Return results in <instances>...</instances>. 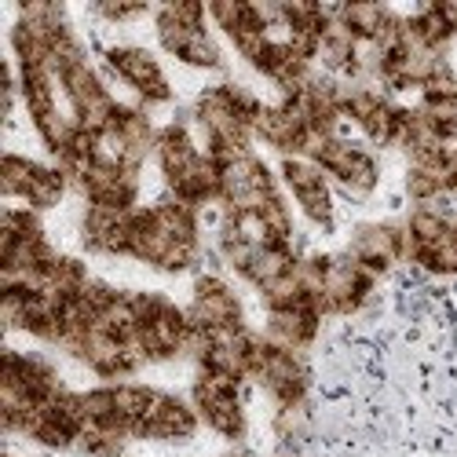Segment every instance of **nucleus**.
<instances>
[{"label":"nucleus","mask_w":457,"mask_h":457,"mask_svg":"<svg viewBox=\"0 0 457 457\" xmlns=\"http://www.w3.org/2000/svg\"><path fill=\"white\" fill-rule=\"evenodd\" d=\"M66 190H70V183H66V176L55 165H37V172L26 183L19 202L29 205V209H37V212H48V209H59L62 205Z\"/></svg>","instance_id":"0eeeda50"},{"label":"nucleus","mask_w":457,"mask_h":457,"mask_svg":"<svg viewBox=\"0 0 457 457\" xmlns=\"http://www.w3.org/2000/svg\"><path fill=\"white\" fill-rule=\"evenodd\" d=\"M202 425V417L195 410V403H187L172 392H162L154 410H150L143 421L132 428V439H143V443H187L195 439Z\"/></svg>","instance_id":"423d86ee"},{"label":"nucleus","mask_w":457,"mask_h":457,"mask_svg":"<svg viewBox=\"0 0 457 457\" xmlns=\"http://www.w3.org/2000/svg\"><path fill=\"white\" fill-rule=\"evenodd\" d=\"M92 12H96L99 19H106V22H132V19L146 15L150 8H146V4H96Z\"/></svg>","instance_id":"4468645a"},{"label":"nucleus","mask_w":457,"mask_h":457,"mask_svg":"<svg viewBox=\"0 0 457 457\" xmlns=\"http://www.w3.org/2000/svg\"><path fill=\"white\" fill-rule=\"evenodd\" d=\"M37 165H41V162H33L26 154H15V150H8L4 162H0V190H4V198H22V190L33 179Z\"/></svg>","instance_id":"ddd939ff"},{"label":"nucleus","mask_w":457,"mask_h":457,"mask_svg":"<svg viewBox=\"0 0 457 457\" xmlns=\"http://www.w3.org/2000/svg\"><path fill=\"white\" fill-rule=\"evenodd\" d=\"M176 59H179L183 66H190V70H223V66H227V62H223V52H220V45H216V37H212L209 29H198L195 37H190Z\"/></svg>","instance_id":"f8f14e48"},{"label":"nucleus","mask_w":457,"mask_h":457,"mask_svg":"<svg viewBox=\"0 0 457 457\" xmlns=\"http://www.w3.org/2000/svg\"><path fill=\"white\" fill-rule=\"evenodd\" d=\"M190 403H195L202 425L212 428L220 439L227 443H242L249 432L245 421V403H242V385L231 377L220 373H195V385H190Z\"/></svg>","instance_id":"f257e3e1"},{"label":"nucleus","mask_w":457,"mask_h":457,"mask_svg":"<svg viewBox=\"0 0 457 457\" xmlns=\"http://www.w3.org/2000/svg\"><path fill=\"white\" fill-rule=\"evenodd\" d=\"M103 62H106V70L113 73V78L125 81L139 96V106H146V110L150 106H169L176 99V88L165 78V70L154 59V52H146L139 45H110L103 52Z\"/></svg>","instance_id":"f03ea898"},{"label":"nucleus","mask_w":457,"mask_h":457,"mask_svg":"<svg viewBox=\"0 0 457 457\" xmlns=\"http://www.w3.org/2000/svg\"><path fill=\"white\" fill-rule=\"evenodd\" d=\"M256 220L263 227V235H268V242H286L289 245L296 238V216H293V205L282 198V190L256 209Z\"/></svg>","instance_id":"9d476101"},{"label":"nucleus","mask_w":457,"mask_h":457,"mask_svg":"<svg viewBox=\"0 0 457 457\" xmlns=\"http://www.w3.org/2000/svg\"><path fill=\"white\" fill-rule=\"evenodd\" d=\"M406 223H388V220H377V223H359L352 231V242H348V256L355 263L377 278H385L395 263L406 260Z\"/></svg>","instance_id":"39448f33"},{"label":"nucleus","mask_w":457,"mask_h":457,"mask_svg":"<svg viewBox=\"0 0 457 457\" xmlns=\"http://www.w3.org/2000/svg\"><path fill=\"white\" fill-rule=\"evenodd\" d=\"M392 15L395 12L385 4H340L337 8V19L345 22L355 33V41H362V45H377L385 26L392 22Z\"/></svg>","instance_id":"6e6552de"},{"label":"nucleus","mask_w":457,"mask_h":457,"mask_svg":"<svg viewBox=\"0 0 457 457\" xmlns=\"http://www.w3.org/2000/svg\"><path fill=\"white\" fill-rule=\"evenodd\" d=\"M187 319L195 329H238L245 326V308H242V296L227 286L223 275L216 271H202L195 278V296H190V308Z\"/></svg>","instance_id":"20e7f679"},{"label":"nucleus","mask_w":457,"mask_h":457,"mask_svg":"<svg viewBox=\"0 0 457 457\" xmlns=\"http://www.w3.org/2000/svg\"><path fill=\"white\" fill-rule=\"evenodd\" d=\"M278 176L289 187V195L300 205L303 220L315 223L319 231H333L337 205H333V183H329V176L315 162H308V158H282Z\"/></svg>","instance_id":"7ed1b4c3"},{"label":"nucleus","mask_w":457,"mask_h":457,"mask_svg":"<svg viewBox=\"0 0 457 457\" xmlns=\"http://www.w3.org/2000/svg\"><path fill=\"white\" fill-rule=\"evenodd\" d=\"M0 235H12L19 242H37V238H48L45 235V220L37 209L29 205H8L4 216H0Z\"/></svg>","instance_id":"9b49d317"},{"label":"nucleus","mask_w":457,"mask_h":457,"mask_svg":"<svg viewBox=\"0 0 457 457\" xmlns=\"http://www.w3.org/2000/svg\"><path fill=\"white\" fill-rule=\"evenodd\" d=\"M8 457H12V453H8Z\"/></svg>","instance_id":"2eb2a0df"},{"label":"nucleus","mask_w":457,"mask_h":457,"mask_svg":"<svg viewBox=\"0 0 457 457\" xmlns=\"http://www.w3.org/2000/svg\"><path fill=\"white\" fill-rule=\"evenodd\" d=\"M158 388L154 385H139V380H121V385H113V403H118V417L125 425H139L143 417L154 410L158 403Z\"/></svg>","instance_id":"1a4fd4ad"}]
</instances>
